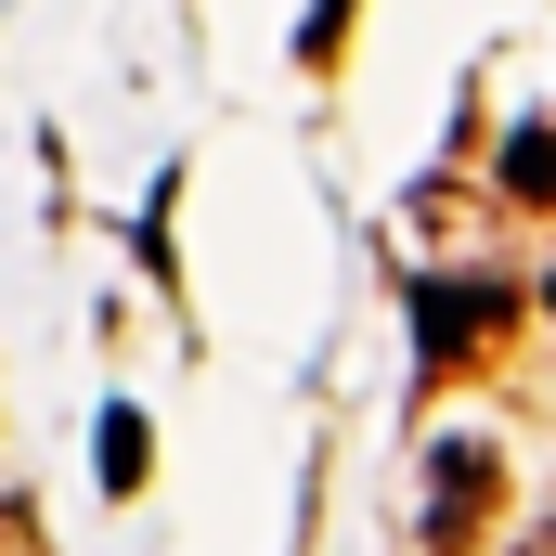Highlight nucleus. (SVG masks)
<instances>
[{
	"instance_id": "obj_6",
	"label": "nucleus",
	"mask_w": 556,
	"mask_h": 556,
	"mask_svg": "<svg viewBox=\"0 0 556 556\" xmlns=\"http://www.w3.org/2000/svg\"><path fill=\"white\" fill-rule=\"evenodd\" d=\"M544 311H556V285H544Z\"/></svg>"
},
{
	"instance_id": "obj_1",
	"label": "nucleus",
	"mask_w": 556,
	"mask_h": 556,
	"mask_svg": "<svg viewBox=\"0 0 556 556\" xmlns=\"http://www.w3.org/2000/svg\"><path fill=\"white\" fill-rule=\"evenodd\" d=\"M505 311H518V298H505L492 273H440V285H415V350H427V376H440V363H479V350L505 337Z\"/></svg>"
},
{
	"instance_id": "obj_3",
	"label": "nucleus",
	"mask_w": 556,
	"mask_h": 556,
	"mask_svg": "<svg viewBox=\"0 0 556 556\" xmlns=\"http://www.w3.org/2000/svg\"><path fill=\"white\" fill-rule=\"evenodd\" d=\"M492 181H505L518 207H556V130H518V142H505V168H492Z\"/></svg>"
},
{
	"instance_id": "obj_4",
	"label": "nucleus",
	"mask_w": 556,
	"mask_h": 556,
	"mask_svg": "<svg viewBox=\"0 0 556 556\" xmlns=\"http://www.w3.org/2000/svg\"><path fill=\"white\" fill-rule=\"evenodd\" d=\"M142 453H155L142 415H130V402H104V492H142Z\"/></svg>"
},
{
	"instance_id": "obj_5",
	"label": "nucleus",
	"mask_w": 556,
	"mask_h": 556,
	"mask_svg": "<svg viewBox=\"0 0 556 556\" xmlns=\"http://www.w3.org/2000/svg\"><path fill=\"white\" fill-rule=\"evenodd\" d=\"M337 39H350V0H311V26H298V65H337Z\"/></svg>"
},
{
	"instance_id": "obj_2",
	"label": "nucleus",
	"mask_w": 556,
	"mask_h": 556,
	"mask_svg": "<svg viewBox=\"0 0 556 556\" xmlns=\"http://www.w3.org/2000/svg\"><path fill=\"white\" fill-rule=\"evenodd\" d=\"M492 505H505V466H492V440H440V466H427V544H479L492 531Z\"/></svg>"
}]
</instances>
